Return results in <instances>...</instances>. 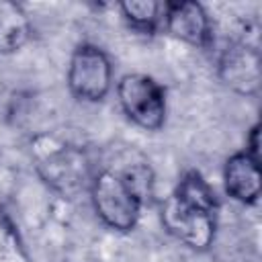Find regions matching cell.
Instances as JSON below:
<instances>
[{
    "instance_id": "cell-6",
    "label": "cell",
    "mask_w": 262,
    "mask_h": 262,
    "mask_svg": "<svg viewBox=\"0 0 262 262\" xmlns=\"http://www.w3.org/2000/svg\"><path fill=\"white\" fill-rule=\"evenodd\" d=\"M219 78L237 94L256 96L260 90V53L248 43L227 47L219 59Z\"/></svg>"
},
{
    "instance_id": "cell-2",
    "label": "cell",
    "mask_w": 262,
    "mask_h": 262,
    "mask_svg": "<svg viewBox=\"0 0 262 262\" xmlns=\"http://www.w3.org/2000/svg\"><path fill=\"white\" fill-rule=\"evenodd\" d=\"M141 190L119 170H98L90 180V201L96 217L113 231L129 233L141 215Z\"/></svg>"
},
{
    "instance_id": "cell-4",
    "label": "cell",
    "mask_w": 262,
    "mask_h": 262,
    "mask_svg": "<svg viewBox=\"0 0 262 262\" xmlns=\"http://www.w3.org/2000/svg\"><path fill=\"white\" fill-rule=\"evenodd\" d=\"M68 88L84 102L104 100L113 88V61L108 53L94 43L78 45L68 66Z\"/></svg>"
},
{
    "instance_id": "cell-11",
    "label": "cell",
    "mask_w": 262,
    "mask_h": 262,
    "mask_svg": "<svg viewBox=\"0 0 262 262\" xmlns=\"http://www.w3.org/2000/svg\"><path fill=\"white\" fill-rule=\"evenodd\" d=\"M0 90H2V84H0Z\"/></svg>"
},
{
    "instance_id": "cell-9",
    "label": "cell",
    "mask_w": 262,
    "mask_h": 262,
    "mask_svg": "<svg viewBox=\"0 0 262 262\" xmlns=\"http://www.w3.org/2000/svg\"><path fill=\"white\" fill-rule=\"evenodd\" d=\"M0 262H31L14 223L0 211Z\"/></svg>"
},
{
    "instance_id": "cell-7",
    "label": "cell",
    "mask_w": 262,
    "mask_h": 262,
    "mask_svg": "<svg viewBox=\"0 0 262 262\" xmlns=\"http://www.w3.org/2000/svg\"><path fill=\"white\" fill-rule=\"evenodd\" d=\"M223 186L233 201L242 205H256L262 190L260 160L250 156L246 149L229 156L223 166Z\"/></svg>"
},
{
    "instance_id": "cell-5",
    "label": "cell",
    "mask_w": 262,
    "mask_h": 262,
    "mask_svg": "<svg viewBox=\"0 0 262 262\" xmlns=\"http://www.w3.org/2000/svg\"><path fill=\"white\" fill-rule=\"evenodd\" d=\"M162 25L172 37L196 47H207L213 37L211 18L205 6L194 0L164 2Z\"/></svg>"
},
{
    "instance_id": "cell-3",
    "label": "cell",
    "mask_w": 262,
    "mask_h": 262,
    "mask_svg": "<svg viewBox=\"0 0 262 262\" xmlns=\"http://www.w3.org/2000/svg\"><path fill=\"white\" fill-rule=\"evenodd\" d=\"M117 100L137 127L158 131L166 123V90L147 74H125L117 82Z\"/></svg>"
},
{
    "instance_id": "cell-1",
    "label": "cell",
    "mask_w": 262,
    "mask_h": 262,
    "mask_svg": "<svg viewBox=\"0 0 262 262\" xmlns=\"http://www.w3.org/2000/svg\"><path fill=\"white\" fill-rule=\"evenodd\" d=\"M217 196L196 170H188L162 205V223L170 235L194 252H207L217 231Z\"/></svg>"
},
{
    "instance_id": "cell-10",
    "label": "cell",
    "mask_w": 262,
    "mask_h": 262,
    "mask_svg": "<svg viewBox=\"0 0 262 262\" xmlns=\"http://www.w3.org/2000/svg\"><path fill=\"white\" fill-rule=\"evenodd\" d=\"M258 147H260V123H256V125L250 129L248 139H246V151H248L250 156H254V158L260 160V151H258Z\"/></svg>"
},
{
    "instance_id": "cell-8",
    "label": "cell",
    "mask_w": 262,
    "mask_h": 262,
    "mask_svg": "<svg viewBox=\"0 0 262 262\" xmlns=\"http://www.w3.org/2000/svg\"><path fill=\"white\" fill-rule=\"evenodd\" d=\"M119 8L123 12V18L135 31L154 33L158 29V25H162L164 2H158V0H127V2H121Z\"/></svg>"
}]
</instances>
